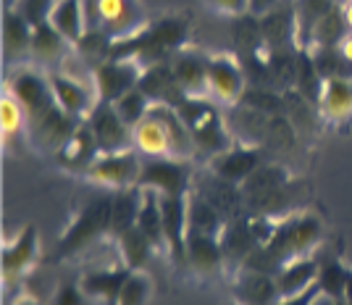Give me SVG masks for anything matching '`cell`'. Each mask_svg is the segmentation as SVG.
<instances>
[{
	"label": "cell",
	"mask_w": 352,
	"mask_h": 305,
	"mask_svg": "<svg viewBox=\"0 0 352 305\" xmlns=\"http://www.w3.org/2000/svg\"><path fill=\"white\" fill-rule=\"evenodd\" d=\"M8 79H6V87H11L19 103L24 105L27 111V121L34 124L40 121L45 114H50L58 103L53 98V90H50V79H47V72L34 66V63H21V66H14L8 69ZM30 129V127H27Z\"/></svg>",
	"instance_id": "6da1fadb"
},
{
	"label": "cell",
	"mask_w": 352,
	"mask_h": 305,
	"mask_svg": "<svg viewBox=\"0 0 352 305\" xmlns=\"http://www.w3.org/2000/svg\"><path fill=\"white\" fill-rule=\"evenodd\" d=\"M111 229V195H100L98 200L79 211L74 224L66 229V234L60 237L58 242V255L56 258H69L76 255L79 250H85L87 245H92L98 237L108 234Z\"/></svg>",
	"instance_id": "7a4b0ae2"
},
{
	"label": "cell",
	"mask_w": 352,
	"mask_h": 305,
	"mask_svg": "<svg viewBox=\"0 0 352 305\" xmlns=\"http://www.w3.org/2000/svg\"><path fill=\"white\" fill-rule=\"evenodd\" d=\"M142 169V156L129 147V150H118V153H98L95 160L87 166L85 179L95 187L103 189H126L137 187Z\"/></svg>",
	"instance_id": "3957f363"
},
{
	"label": "cell",
	"mask_w": 352,
	"mask_h": 305,
	"mask_svg": "<svg viewBox=\"0 0 352 305\" xmlns=\"http://www.w3.org/2000/svg\"><path fill=\"white\" fill-rule=\"evenodd\" d=\"M47 79H50V90H53V98L58 103V108H63L66 114H72L79 121L89 116V111L98 103V92L92 85V72L74 74L72 69L58 66V69L47 72Z\"/></svg>",
	"instance_id": "277c9868"
},
{
	"label": "cell",
	"mask_w": 352,
	"mask_h": 305,
	"mask_svg": "<svg viewBox=\"0 0 352 305\" xmlns=\"http://www.w3.org/2000/svg\"><path fill=\"white\" fill-rule=\"evenodd\" d=\"M145 63L137 56H111L108 61L92 69V85L98 92V101L116 103L121 95L134 90L142 79Z\"/></svg>",
	"instance_id": "5b68a950"
},
{
	"label": "cell",
	"mask_w": 352,
	"mask_h": 305,
	"mask_svg": "<svg viewBox=\"0 0 352 305\" xmlns=\"http://www.w3.org/2000/svg\"><path fill=\"white\" fill-rule=\"evenodd\" d=\"M248 90V76L242 63L229 53L208 56V98L219 108H232L242 101Z\"/></svg>",
	"instance_id": "8992f818"
},
{
	"label": "cell",
	"mask_w": 352,
	"mask_h": 305,
	"mask_svg": "<svg viewBox=\"0 0 352 305\" xmlns=\"http://www.w3.org/2000/svg\"><path fill=\"white\" fill-rule=\"evenodd\" d=\"M98 30H103L113 43H126L147 30L145 11L140 0H95Z\"/></svg>",
	"instance_id": "52a82bcc"
},
{
	"label": "cell",
	"mask_w": 352,
	"mask_h": 305,
	"mask_svg": "<svg viewBox=\"0 0 352 305\" xmlns=\"http://www.w3.org/2000/svg\"><path fill=\"white\" fill-rule=\"evenodd\" d=\"M192 160L182 158H142L137 187H150L161 195L182 198L192 187Z\"/></svg>",
	"instance_id": "ba28073f"
},
{
	"label": "cell",
	"mask_w": 352,
	"mask_h": 305,
	"mask_svg": "<svg viewBox=\"0 0 352 305\" xmlns=\"http://www.w3.org/2000/svg\"><path fill=\"white\" fill-rule=\"evenodd\" d=\"M321 237V221L316 216H310V213H302V216L284 218L276 227V234H274V240L268 245L287 261V258H297V255H313V250L318 247Z\"/></svg>",
	"instance_id": "9c48e42d"
},
{
	"label": "cell",
	"mask_w": 352,
	"mask_h": 305,
	"mask_svg": "<svg viewBox=\"0 0 352 305\" xmlns=\"http://www.w3.org/2000/svg\"><path fill=\"white\" fill-rule=\"evenodd\" d=\"M85 121H87L100 153H118V150H129L132 147V127L118 116L113 103L98 101Z\"/></svg>",
	"instance_id": "30bf717a"
},
{
	"label": "cell",
	"mask_w": 352,
	"mask_h": 305,
	"mask_svg": "<svg viewBox=\"0 0 352 305\" xmlns=\"http://www.w3.org/2000/svg\"><path fill=\"white\" fill-rule=\"evenodd\" d=\"M161 211H163V237H166V255L171 258L176 271H190L187 263V200L184 195H161Z\"/></svg>",
	"instance_id": "8fae6325"
},
{
	"label": "cell",
	"mask_w": 352,
	"mask_h": 305,
	"mask_svg": "<svg viewBox=\"0 0 352 305\" xmlns=\"http://www.w3.org/2000/svg\"><path fill=\"white\" fill-rule=\"evenodd\" d=\"M82 121H85V118H82ZM76 127H79V118H74L72 114H66L63 108L56 105V108H53L50 114H45L40 121L30 124L27 137H30L32 145L37 147V153L56 158V153L66 145V140L72 137Z\"/></svg>",
	"instance_id": "7c38bea8"
},
{
	"label": "cell",
	"mask_w": 352,
	"mask_h": 305,
	"mask_svg": "<svg viewBox=\"0 0 352 305\" xmlns=\"http://www.w3.org/2000/svg\"><path fill=\"white\" fill-rule=\"evenodd\" d=\"M187 263H190V271L195 276L216 279L226 269L219 237L197 232V229H187Z\"/></svg>",
	"instance_id": "4fadbf2b"
},
{
	"label": "cell",
	"mask_w": 352,
	"mask_h": 305,
	"mask_svg": "<svg viewBox=\"0 0 352 305\" xmlns=\"http://www.w3.org/2000/svg\"><path fill=\"white\" fill-rule=\"evenodd\" d=\"M223 118H226V127L232 132L234 143L248 147H261V143H265L268 137V121L271 116L245 105V103H236L232 108H223Z\"/></svg>",
	"instance_id": "5bb4252c"
},
{
	"label": "cell",
	"mask_w": 352,
	"mask_h": 305,
	"mask_svg": "<svg viewBox=\"0 0 352 305\" xmlns=\"http://www.w3.org/2000/svg\"><path fill=\"white\" fill-rule=\"evenodd\" d=\"M32 32H34V27L16 8L3 11V61L8 69L30 63Z\"/></svg>",
	"instance_id": "9a60e30c"
},
{
	"label": "cell",
	"mask_w": 352,
	"mask_h": 305,
	"mask_svg": "<svg viewBox=\"0 0 352 305\" xmlns=\"http://www.w3.org/2000/svg\"><path fill=\"white\" fill-rule=\"evenodd\" d=\"M192 187L197 189L206 200H210V203L216 205L226 221L242 216V211L248 208L245 205V195L239 192V185H232V182L221 179L210 169L203 176H192Z\"/></svg>",
	"instance_id": "2e32d148"
},
{
	"label": "cell",
	"mask_w": 352,
	"mask_h": 305,
	"mask_svg": "<svg viewBox=\"0 0 352 305\" xmlns=\"http://www.w3.org/2000/svg\"><path fill=\"white\" fill-rule=\"evenodd\" d=\"M261 163L263 160H261L258 147H248L234 143L229 150H223V153H219V156H213V158L208 160V169L216 176H221V179L232 182V185H242Z\"/></svg>",
	"instance_id": "e0dca14e"
},
{
	"label": "cell",
	"mask_w": 352,
	"mask_h": 305,
	"mask_svg": "<svg viewBox=\"0 0 352 305\" xmlns=\"http://www.w3.org/2000/svg\"><path fill=\"white\" fill-rule=\"evenodd\" d=\"M137 87L147 95L150 103H163V105H179L184 101V90L176 82V74L171 69V61H163V63H153L145 66L142 79Z\"/></svg>",
	"instance_id": "ac0fdd59"
},
{
	"label": "cell",
	"mask_w": 352,
	"mask_h": 305,
	"mask_svg": "<svg viewBox=\"0 0 352 305\" xmlns=\"http://www.w3.org/2000/svg\"><path fill=\"white\" fill-rule=\"evenodd\" d=\"M37 261V227L27 224L14 240L3 245V279L11 282L14 276H24Z\"/></svg>",
	"instance_id": "d6986e66"
},
{
	"label": "cell",
	"mask_w": 352,
	"mask_h": 305,
	"mask_svg": "<svg viewBox=\"0 0 352 305\" xmlns=\"http://www.w3.org/2000/svg\"><path fill=\"white\" fill-rule=\"evenodd\" d=\"M219 240L221 250H223V263H226V269H234V271H239L245 266L248 255L258 247V240H255L250 221L242 216L229 218Z\"/></svg>",
	"instance_id": "ffe728a7"
},
{
	"label": "cell",
	"mask_w": 352,
	"mask_h": 305,
	"mask_svg": "<svg viewBox=\"0 0 352 305\" xmlns=\"http://www.w3.org/2000/svg\"><path fill=\"white\" fill-rule=\"evenodd\" d=\"M171 69L176 74V82L182 85L184 95L192 98H208V56L190 50V48H182L171 56Z\"/></svg>",
	"instance_id": "44dd1931"
},
{
	"label": "cell",
	"mask_w": 352,
	"mask_h": 305,
	"mask_svg": "<svg viewBox=\"0 0 352 305\" xmlns=\"http://www.w3.org/2000/svg\"><path fill=\"white\" fill-rule=\"evenodd\" d=\"M318 116L326 124H344L352 118V79H323L318 95Z\"/></svg>",
	"instance_id": "7402d4cb"
},
{
	"label": "cell",
	"mask_w": 352,
	"mask_h": 305,
	"mask_svg": "<svg viewBox=\"0 0 352 305\" xmlns=\"http://www.w3.org/2000/svg\"><path fill=\"white\" fill-rule=\"evenodd\" d=\"M318 269H321V263L313 255L287 258V261L281 263L279 271L274 274L276 287H279V297H289V295H297V292L318 284Z\"/></svg>",
	"instance_id": "603a6c76"
},
{
	"label": "cell",
	"mask_w": 352,
	"mask_h": 305,
	"mask_svg": "<svg viewBox=\"0 0 352 305\" xmlns=\"http://www.w3.org/2000/svg\"><path fill=\"white\" fill-rule=\"evenodd\" d=\"M236 300L242 305H274L279 300V287L274 274L255 271V269H239L234 276Z\"/></svg>",
	"instance_id": "cb8c5ba5"
},
{
	"label": "cell",
	"mask_w": 352,
	"mask_h": 305,
	"mask_svg": "<svg viewBox=\"0 0 352 305\" xmlns=\"http://www.w3.org/2000/svg\"><path fill=\"white\" fill-rule=\"evenodd\" d=\"M98 153H100V150H98V143H95V137H92V132H89L87 121H79V127H76L72 137L66 140V145L56 153V160H58L60 169H66V171H79V174H85L87 166L95 160Z\"/></svg>",
	"instance_id": "d4e9b609"
},
{
	"label": "cell",
	"mask_w": 352,
	"mask_h": 305,
	"mask_svg": "<svg viewBox=\"0 0 352 305\" xmlns=\"http://www.w3.org/2000/svg\"><path fill=\"white\" fill-rule=\"evenodd\" d=\"M132 147L142 158H168L171 156V143H168L166 127L153 111L132 127Z\"/></svg>",
	"instance_id": "484cf974"
},
{
	"label": "cell",
	"mask_w": 352,
	"mask_h": 305,
	"mask_svg": "<svg viewBox=\"0 0 352 305\" xmlns=\"http://www.w3.org/2000/svg\"><path fill=\"white\" fill-rule=\"evenodd\" d=\"M69 53H72V45L66 43L50 24L34 27V32H32L30 63L40 66L45 72H50V69H58Z\"/></svg>",
	"instance_id": "4316f807"
},
{
	"label": "cell",
	"mask_w": 352,
	"mask_h": 305,
	"mask_svg": "<svg viewBox=\"0 0 352 305\" xmlns=\"http://www.w3.org/2000/svg\"><path fill=\"white\" fill-rule=\"evenodd\" d=\"M47 24L58 32L66 43L76 45L87 34V11H85V0H56Z\"/></svg>",
	"instance_id": "83f0119b"
},
{
	"label": "cell",
	"mask_w": 352,
	"mask_h": 305,
	"mask_svg": "<svg viewBox=\"0 0 352 305\" xmlns=\"http://www.w3.org/2000/svg\"><path fill=\"white\" fill-rule=\"evenodd\" d=\"M129 274H132V271L121 263V266L98 269V271H92V274H85L82 279H79V284H82V290L87 292L92 300L113 305L118 297V292H121V287H124V282L129 279Z\"/></svg>",
	"instance_id": "f1b7e54d"
},
{
	"label": "cell",
	"mask_w": 352,
	"mask_h": 305,
	"mask_svg": "<svg viewBox=\"0 0 352 305\" xmlns=\"http://www.w3.org/2000/svg\"><path fill=\"white\" fill-rule=\"evenodd\" d=\"M140 192V208H137V227L147 234V240L155 245V250H166L163 237V211H161V192L150 187H137Z\"/></svg>",
	"instance_id": "f546056e"
},
{
	"label": "cell",
	"mask_w": 352,
	"mask_h": 305,
	"mask_svg": "<svg viewBox=\"0 0 352 305\" xmlns=\"http://www.w3.org/2000/svg\"><path fill=\"white\" fill-rule=\"evenodd\" d=\"M184 200H187V224H190V229L221 237L223 227H226V218H223L219 208L210 200H206L195 187H190V192L184 195Z\"/></svg>",
	"instance_id": "4dcf8cb0"
},
{
	"label": "cell",
	"mask_w": 352,
	"mask_h": 305,
	"mask_svg": "<svg viewBox=\"0 0 352 305\" xmlns=\"http://www.w3.org/2000/svg\"><path fill=\"white\" fill-rule=\"evenodd\" d=\"M334 6H337L334 0H294V45L297 48L308 50L313 30Z\"/></svg>",
	"instance_id": "1f68e13d"
},
{
	"label": "cell",
	"mask_w": 352,
	"mask_h": 305,
	"mask_svg": "<svg viewBox=\"0 0 352 305\" xmlns=\"http://www.w3.org/2000/svg\"><path fill=\"white\" fill-rule=\"evenodd\" d=\"M263 45L268 50H287V43H294V8L279 6L276 11L261 19Z\"/></svg>",
	"instance_id": "d6a6232c"
},
{
	"label": "cell",
	"mask_w": 352,
	"mask_h": 305,
	"mask_svg": "<svg viewBox=\"0 0 352 305\" xmlns=\"http://www.w3.org/2000/svg\"><path fill=\"white\" fill-rule=\"evenodd\" d=\"M116 247L121 263L129 271H145L150 258H153V250H155V245L147 240V234L140 232V227H132L129 232L116 237Z\"/></svg>",
	"instance_id": "836d02e7"
},
{
	"label": "cell",
	"mask_w": 352,
	"mask_h": 305,
	"mask_svg": "<svg viewBox=\"0 0 352 305\" xmlns=\"http://www.w3.org/2000/svg\"><path fill=\"white\" fill-rule=\"evenodd\" d=\"M137 208H140V192L137 187L116 189L111 195V237H121L124 232H129L132 227H137Z\"/></svg>",
	"instance_id": "e575fe53"
},
{
	"label": "cell",
	"mask_w": 352,
	"mask_h": 305,
	"mask_svg": "<svg viewBox=\"0 0 352 305\" xmlns=\"http://www.w3.org/2000/svg\"><path fill=\"white\" fill-rule=\"evenodd\" d=\"M287 182H289V171H287L284 166H279V163H261V166L239 185V192L245 195V200H250V198H261L265 192L287 187Z\"/></svg>",
	"instance_id": "d590c367"
},
{
	"label": "cell",
	"mask_w": 352,
	"mask_h": 305,
	"mask_svg": "<svg viewBox=\"0 0 352 305\" xmlns=\"http://www.w3.org/2000/svg\"><path fill=\"white\" fill-rule=\"evenodd\" d=\"M27 127H30V121H27L24 105L11 92V87L3 85V92H0V132H3V145L8 147L11 140H16L19 134L27 132Z\"/></svg>",
	"instance_id": "8d00e7d4"
},
{
	"label": "cell",
	"mask_w": 352,
	"mask_h": 305,
	"mask_svg": "<svg viewBox=\"0 0 352 305\" xmlns=\"http://www.w3.org/2000/svg\"><path fill=\"white\" fill-rule=\"evenodd\" d=\"M305 53L313 61V66H316L321 79H352L350 61L342 56L339 45H334V48H310Z\"/></svg>",
	"instance_id": "74e56055"
},
{
	"label": "cell",
	"mask_w": 352,
	"mask_h": 305,
	"mask_svg": "<svg viewBox=\"0 0 352 305\" xmlns=\"http://www.w3.org/2000/svg\"><path fill=\"white\" fill-rule=\"evenodd\" d=\"M234 45H239L245 50L248 59H255L261 56L263 50V32H261V19L252 14L245 16H236V24H234Z\"/></svg>",
	"instance_id": "f35d334b"
},
{
	"label": "cell",
	"mask_w": 352,
	"mask_h": 305,
	"mask_svg": "<svg viewBox=\"0 0 352 305\" xmlns=\"http://www.w3.org/2000/svg\"><path fill=\"white\" fill-rule=\"evenodd\" d=\"M344 34H347V24H344V19H342L339 6H334V8H331V11L318 21V27L313 30L310 48H334V45L342 43V37H344Z\"/></svg>",
	"instance_id": "ab89813d"
},
{
	"label": "cell",
	"mask_w": 352,
	"mask_h": 305,
	"mask_svg": "<svg viewBox=\"0 0 352 305\" xmlns=\"http://www.w3.org/2000/svg\"><path fill=\"white\" fill-rule=\"evenodd\" d=\"M150 295H153V279L147 276V271H132L113 305H147Z\"/></svg>",
	"instance_id": "60d3db41"
},
{
	"label": "cell",
	"mask_w": 352,
	"mask_h": 305,
	"mask_svg": "<svg viewBox=\"0 0 352 305\" xmlns=\"http://www.w3.org/2000/svg\"><path fill=\"white\" fill-rule=\"evenodd\" d=\"M113 105H116L118 116L124 118L129 127H134L140 118L150 114V105H153V103L147 101V95L142 92V90L134 87V90H129L126 95H121V98H118Z\"/></svg>",
	"instance_id": "b9f144b4"
},
{
	"label": "cell",
	"mask_w": 352,
	"mask_h": 305,
	"mask_svg": "<svg viewBox=\"0 0 352 305\" xmlns=\"http://www.w3.org/2000/svg\"><path fill=\"white\" fill-rule=\"evenodd\" d=\"M344 282H347V269L342 263H321V269H318V287H321V292H326L329 297L342 300L344 297Z\"/></svg>",
	"instance_id": "7bdbcfd3"
},
{
	"label": "cell",
	"mask_w": 352,
	"mask_h": 305,
	"mask_svg": "<svg viewBox=\"0 0 352 305\" xmlns=\"http://www.w3.org/2000/svg\"><path fill=\"white\" fill-rule=\"evenodd\" d=\"M53 6H56V0H19L14 8L30 21L32 27H40V24H47Z\"/></svg>",
	"instance_id": "ee69618b"
},
{
	"label": "cell",
	"mask_w": 352,
	"mask_h": 305,
	"mask_svg": "<svg viewBox=\"0 0 352 305\" xmlns=\"http://www.w3.org/2000/svg\"><path fill=\"white\" fill-rule=\"evenodd\" d=\"M50 305H98V300H92L87 292L82 290V284H60Z\"/></svg>",
	"instance_id": "f6af8a7d"
},
{
	"label": "cell",
	"mask_w": 352,
	"mask_h": 305,
	"mask_svg": "<svg viewBox=\"0 0 352 305\" xmlns=\"http://www.w3.org/2000/svg\"><path fill=\"white\" fill-rule=\"evenodd\" d=\"M208 6L223 16H245L248 14V0H208Z\"/></svg>",
	"instance_id": "bcb514c9"
},
{
	"label": "cell",
	"mask_w": 352,
	"mask_h": 305,
	"mask_svg": "<svg viewBox=\"0 0 352 305\" xmlns=\"http://www.w3.org/2000/svg\"><path fill=\"white\" fill-rule=\"evenodd\" d=\"M321 292V287L318 284H313V287H308V290L297 292V295H289V297H279L274 305H313V300H316V295Z\"/></svg>",
	"instance_id": "7dc6e473"
},
{
	"label": "cell",
	"mask_w": 352,
	"mask_h": 305,
	"mask_svg": "<svg viewBox=\"0 0 352 305\" xmlns=\"http://www.w3.org/2000/svg\"><path fill=\"white\" fill-rule=\"evenodd\" d=\"M279 6H281V0H248V14L258 16V19H263L265 14L276 11Z\"/></svg>",
	"instance_id": "c3c4849f"
},
{
	"label": "cell",
	"mask_w": 352,
	"mask_h": 305,
	"mask_svg": "<svg viewBox=\"0 0 352 305\" xmlns=\"http://www.w3.org/2000/svg\"><path fill=\"white\" fill-rule=\"evenodd\" d=\"M339 50H342V56L350 61V66H352V32H347V34L342 37V43H339Z\"/></svg>",
	"instance_id": "681fc988"
},
{
	"label": "cell",
	"mask_w": 352,
	"mask_h": 305,
	"mask_svg": "<svg viewBox=\"0 0 352 305\" xmlns=\"http://www.w3.org/2000/svg\"><path fill=\"white\" fill-rule=\"evenodd\" d=\"M339 11H342V19H344V24H347V32H352V0L342 3Z\"/></svg>",
	"instance_id": "f907efd6"
},
{
	"label": "cell",
	"mask_w": 352,
	"mask_h": 305,
	"mask_svg": "<svg viewBox=\"0 0 352 305\" xmlns=\"http://www.w3.org/2000/svg\"><path fill=\"white\" fill-rule=\"evenodd\" d=\"M11 305H43L34 295H30V292H21V295H16V300Z\"/></svg>",
	"instance_id": "816d5d0a"
},
{
	"label": "cell",
	"mask_w": 352,
	"mask_h": 305,
	"mask_svg": "<svg viewBox=\"0 0 352 305\" xmlns=\"http://www.w3.org/2000/svg\"><path fill=\"white\" fill-rule=\"evenodd\" d=\"M313 305H344V300H337V297H329L326 292H318Z\"/></svg>",
	"instance_id": "f5cc1de1"
},
{
	"label": "cell",
	"mask_w": 352,
	"mask_h": 305,
	"mask_svg": "<svg viewBox=\"0 0 352 305\" xmlns=\"http://www.w3.org/2000/svg\"><path fill=\"white\" fill-rule=\"evenodd\" d=\"M344 305H352V271L347 269V282H344Z\"/></svg>",
	"instance_id": "db71d44e"
},
{
	"label": "cell",
	"mask_w": 352,
	"mask_h": 305,
	"mask_svg": "<svg viewBox=\"0 0 352 305\" xmlns=\"http://www.w3.org/2000/svg\"><path fill=\"white\" fill-rule=\"evenodd\" d=\"M16 3H19V0H3V11H6V8H14Z\"/></svg>",
	"instance_id": "11a10c76"
},
{
	"label": "cell",
	"mask_w": 352,
	"mask_h": 305,
	"mask_svg": "<svg viewBox=\"0 0 352 305\" xmlns=\"http://www.w3.org/2000/svg\"><path fill=\"white\" fill-rule=\"evenodd\" d=\"M226 305H242V303H239V300H232V303H226Z\"/></svg>",
	"instance_id": "9f6ffc18"
},
{
	"label": "cell",
	"mask_w": 352,
	"mask_h": 305,
	"mask_svg": "<svg viewBox=\"0 0 352 305\" xmlns=\"http://www.w3.org/2000/svg\"><path fill=\"white\" fill-rule=\"evenodd\" d=\"M98 305H108V303H98Z\"/></svg>",
	"instance_id": "6f0895ef"
}]
</instances>
